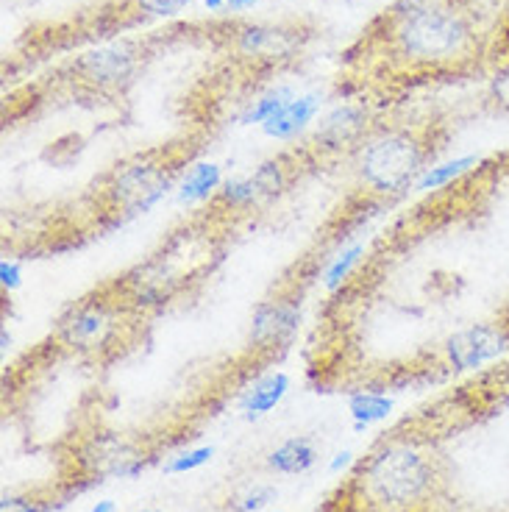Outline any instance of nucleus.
<instances>
[{
    "mask_svg": "<svg viewBox=\"0 0 509 512\" xmlns=\"http://www.w3.org/2000/svg\"><path fill=\"white\" fill-rule=\"evenodd\" d=\"M120 304L103 301V298H87L70 312H64L56 326V340L73 351H101L115 340L120 329Z\"/></svg>",
    "mask_w": 509,
    "mask_h": 512,
    "instance_id": "6",
    "label": "nucleus"
},
{
    "mask_svg": "<svg viewBox=\"0 0 509 512\" xmlns=\"http://www.w3.org/2000/svg\"><path fill=\"white\" fill-rule=\"evenodd\" d=\"M190 0H134V6L145 14H156V17H170L179 14Z\"/></svg>",
    "mask_w": 509,
    "mask_h": 512,
    "instance_id": "22",
    "label": "nucleus"
},
{
    "mask_svg": "<svg viewBox=\"0 0 509 512\" xmlns=\"http://www.w3.org/2000/svg\"><path fill=\"white\" fill-rule=\"evenodd\" d=\"M432 156V142L415 128H384L357 148V176L362 187L382 198H395L415 187L426 162Z\"/></svg>",
    "mask_w": 509,
    "mask_h": 512,
    "instance_id": "3",
    "label": "nucleus"
},
{
    "mask_svg": "<svg viewBox=\"0 0 509 512\" xmlns=\"http://www.w3.org/2000/svg\"><path fill=\"white\" fill-rule=\"evenodd\" d=\"M140 512H159V510H140Z\"/></svg>",
    "mask_w": 509,
    "mask_h": 512,
    "instance_id": "28",
    "label": "nucleus"
},
{
    "mask_svg": "<svg viewBox=\"0 0 509 512\" xmlns=\"http://www.w3.org/2000/svg\"><path fill=\"white\" fill-rule=\"evenodd\" d=\"M45 512H53V510H51V507H48V510H45Z\"/></svg>",
    "mask_w": 509,
    "mask_h": 512,
    "instance_id": "29",
    "label": "nucleus"
},
{
    "mask_svg": "<svg viewBox=\"0 0 509 512\" xmlns=\"http://www.w3.org/2000/svg\"><path fill=\"white\" fill-rule=\"evenodd\" d=\"M507 351L509 320H484V323H473L468 329L451 334L440 348V357L451 371L468 373L490 365L493 359L504 357Z\"/></svg>",
    "mask_w": 509,
    "mask_h": 512,
    "instance_id": "5",
    "label": "nucleus"
},
{
    "mask_svg": "<svg viewBox=\"0 0 509 512\" xmlns=\"http://www.w3.org/2000/svg\"><path fill=\"white\" fill-rule=\"evenodd\" d=\"M365 131H368L365 109L354 106V103H345V106H337V109H331L329 115L323 117L312 145L318 151H326V154H337L343 148L359 145L362 137H365Z\"/></svg>",
    "mask_w": 509,
    "mask_h": 512,
    "instance_id": "11",
    "label": "nucleus"
},
{
    "mask_svg": "<svg viewBox=\"0 0 509 512\" xmlns=\"http://www.w3.org/2000/svg\"><path fill=\"white\" fill-rule=\"evenodd\" d=\"M287 181L290 176H287L284 162H265L256 167L251 176L223 181V187L215 195V206L229 209V212H248V209L268 204L276 195H281Z\"/></svg>",
    "mask_w": 509,
    "mask_h": 512,
    "instance_id": "8",
    "label": "nucleus"
},
{
    "mask_svg": "<svg viewBox=\"0 0 509 512\" xmlns=\"http://www.w3.org/2000/svg\"><path fill=\"white\" fill-rule=\"evenodd\" d=\"M23 282V270H20V262L17 259H0V287L3 290H17Z\"/></svg>",
    "mask_w": 509,
    "mask_h": 512,
    "instance_id": "23",
    "label": "nucleus"
},
{
    "mask_svg": "<svg viewBox=\"0 0 509 512\" xmlns=\"http://www.w3.org/2000/svg\"><path fill=\"white\" fill-rule=\"evenodd\" d=\"M90 512H117V507H115V501L103 499V501H95Z\"/></svg>",
    "mask_w": 509,
    "mask_h": 512,
    "instance_id": "27",
    "label": "nucleus"
},
{
    "mask_svg": "<svg viewBox=\"0 0 509 512\" xmlns=\"http://www.w3.org/2000/svg\"><path fill=\"white\" fill-rule=\"evenodd\" d=\"M318 462V446L309 437H290L279 448H273L268 457V465L276 474L298 476L315 468Z\"/></svg>",
    "mask_w": 509,
    "mask_h": 512,
    "instance_id": "14",
    "label": "nucleus"
},
{
    "mask_svg": "<svg viewBox=\"0 0 509 512\" xmlns=\"http://www.w3.org/2000/svg\"><path fill=\"white\" fill-rule=\"evenodd\" d=\"M176 179V167L165 156L145 154L117 165L101 187L103 209L115 218H137L165 198Z\"/></svg>",
    "mask_w": 509,
    "mask_h": 512,
    "instance_id": "4",
    "label": "nucleus"
},
{
    "mask_svg": "<svg viewBox=\"0 0 509 512\" xmlns=\"http://www.w3.org/2000/svg\"><path fill=\"white\" fill-rule=\"evenodd\" d=\"M318 112V95H301V98H293V101L287 103L279 115L270 117L268 123L262 126V131H265L268 137H273V140H293V137H298V134L315 120Z\"/></svg>",
    "mask_w": 509,
    "mask_h": 512,
    "instance_id": "13",
    "label": "nucleus"
},
{
    "mask_svg": "<svg viewBox=\"0 0 509 512\" xmlns=\"http://www.w3.org/2000/svg\"><path fill=\"white\" fill-rule=\"evenodd\" d=\"M48 504L37 499H26V496H6L0 501V512H45Z\"/></svg>",
    "mask_w": 509,
    "mask_h": 512,
    "instance_id": "24",
    "label": "nucleus"
},
{
    "mask_svg": "<svg viewBox=\"0 0 509 512\" xmlns=\"http://www.w3.org/2000/svg\"><path fill=\"white\" fill-rule=\"evenodd\" d=\"M293 101V95L287 90H279V92H273V95H265V98H259V101H254L245 112H242V123L245 126H254V123H259V126H265L268 123L270 117L273 115H279L281 109L287 106V103Z\"/></svg>",
    "mask_w": 509,
    "mask_h": 512,
    "instance_id": "19",
    "label": "nucleus"
},
{
    "mask_svg": "<svg viewBox=\"0 0 509 512\" xmlns=\"http://www.w3.org/2000/svg\"><path fill=\"white\" fill-rule=\"evenodd\" d=\"M437 487L434 457L412 443H390L357 468L351 490L370 512H415Z\"/></svg>",
    "mask_w": 509,
    "mask_h": 512,
    "instance_id": "2",
    "label": "nucleus"
},
{
    "mask_svg": "<svg viewBox=\"0 0 509 512\" xmlns=\"http://www.w3.org/2000/svg\"><path fill=\"white\" fill-rule=\"evenodd\" d=\"M362 256H365V245H348L343 248L340 254L331 259V265L323 273V284L329 287V290H337V287H343L348 279H351V273L357 268L359 262H362Z\"/></svg>",
    "mask_w": 509,
    "mask_h": 512,
    "instance_id": "18",
    "label": "nucleus"
},
{
    "mask_svg": "<svg viewBox=\"0 0 509 512\" xmlns=\"http://www.w3.org/2000/svg\"><path fill=\"white\" fill-rule=\"evenodd\" d=\"M287 393H290V376L287 373H265L262 379H256L254 384H248L242 390L240 410L245 412V418H262L270 410H276Z\"/></svg>",
    "mask_w": 509,
    "mask_h": 512,
    "instance_id": "12",
    "label": "nucleus"
},
{
    "mask_svg": "<svg viewBox=\"0 0 509 512\" xmlns=\"http://www.w3.org/2000/svg\"><path fill=\"white\" fill-rule=\"evenodd\" d=\"M223 187V173L220 165L215 162H198L184 176L179 187L181 204H204V201H215V195Z\"/></svg>",
    "mask_w": 509,
    "mask_h": 512,
    "instance_id": "15",
    "label": "nucleus"
},
{
    "mask_svg": "<svg viewBox=\"0 0 509 512\" xmlns=\"http://www.w3.org/2000/svg\"><path fill=\"white\" fill-rule=\"evenodd\" d=\"M76 462L87 479H134L145 471V454L112 432L87 437L76 451Z\"/></svg>",
    "mask_w": 509,
    "mask_h": 512,
    "instance_id": "7",
    "label": "nucleus"
},
{
    "mask_svg": "<svg viewBox=\"0 0 509 512\" xmlns=\"http://www.w3.org/2000/svg\"><path fill=\"white\" fill-rule=\"evenodd\" d=\"M382 23L387 48L412 73L459 76L493 59L482 26L459 0H398Z\"/></svg>",
    "mask_w": 509,
    "mask_h": 512,
    "instance_id": "1",
    "label": "nucleus"
},
{
    "mask_svg": "<svg viewBox=\"0 0 509 512\" xmlns=\"http://www.w3.org/2000/svg\"><path fill=\"white\" fill-rule=\"evenodd\" d=\"M137 64H140V56L131 45H109L101 51L87 53L76 64V70L81 81L95 90H117L120 84L131 81Z\"/></svg>",
    "mask_w": 509,
    "mask_h": 512,
    "instance_id": "9",
    "label": "nucleus"
},
{
    "mask_svg": "<svg viewBox=\"0 0 509 512\" xmlns=\"http://www.w3.org/2000/svg\"><path fill=\"white\" fill-rule=\"evenodd\" d=\"M354 465V451H340V454H334V460L329 462V471L331 474H340L345 468H351Z\"/></svg>",
    "mask_w": 509,
    "mask_h": 512,
    "instance_id": "26",
    "label": "nucleus"
},
{
    "mask_svg": "<svg viewBox=\"0 0 509 512\" xmlns=\"http://www.w3.org/2000/svg\"><path fill=\"white\" fill-rule=\"evenodd\" d=\"M301 326V309L287 298H270L254 309L251 318V346L254 348H279L290 343Z\"/></svg>",
    "mask_w": 509,
    "mask_h": 512,
    "instance_id": "10",
    "label": "nucleus"
},
{
    "mask_svg": "<svg viewBox=\"0 0 509 512\" xmlns=\"http://www.w3.org/2000/svg\"><path fill=\"white\" fill-rule=\"evenodd\" d=\"M348 412L354 418V426L365 429V426L387 421L393 415V398L376 393V390H359V393L348 398Z\"/></svg>",
    "mask_w": 509,
    "mask_h": 512,
    "instance_id": "17",
    "label": "nucleus"
},
{
    "mask_svg": "<svg viewBox=\"0 0 509 512\" xmlns=\"http://www.w3.org/2000/svg\"><path fill=\"white\" fill-rule=\"evenodd\" d=\"M273 499H276V487L256 485V487H248V490H242V493H237V496H231L229 510L259 512V510H265Z\"/></svg>",
    "mask_w": 509,
    "mask_h": 512,
    "instance_id": "20",
    "label": "nucleus"
},
{
    "mask_svg": "<svg viewBox=\"0 0 509 512\" xmlns=\"http://www.w3.org/2000/svg\"><path fill=\"white\" fill-rule=\"evenodd\" d=\"M259 0H206V9L209 12H220V9H231V12H240V9H251Z\"/></svg>",
    "mask_w": 509,
    "mask_h": 512,
    "instance_id": "25",
    "label": "nucleus"
},
{
    "mask_svg": "<svg viewBox=\"0 0 509 512\" xmlns=\"http://www.w3.org/2000/svg\"><path fill=\"white\" fill-rule=\"evenodd\" d=\"M482 167V159L479 156H459V159H451V162H443V165L426 167L420 173L415 190L418 192H434V190H446L454 181L465 179L468 173L479 170Z\"/></svg>",
    "mask_w": 509,
    "mask_h": 512,
    "instance_id": "16",
    "label": "nucleus"
},
{
    "mask_svg": "<svg viewBox=\"0 0 509 512\" xmlns=\"http://www.w3.org/2000/svg\"><path fill=\"white\" fill-rule=\"evenodd\" d=\"M215 457V448L212 446H198L190 448V451H181L176 454L173 460L165 465V474L167 476H176V474H190V471H198V468H204L206 462Z\"/></svg>",
    "mask_w": 509,
    "mask_h": 512,
    "instance_id": "21",
    "label": "nucleus"
}]
</instances>
